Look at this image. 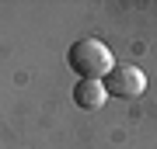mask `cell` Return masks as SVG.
<instances>
[{"mask_svg": "<svg viewBox=\"0 0 157 149\" xmlns=\"http://www.w3.org/2000/svg\"><path fill=\"white\" fill-rule=\"evenodd\" d=\"M67 66L77 73L80 80H105L108 73L115 69V59H112V49L98 38H80L70 45L67 52Z\"/></svg>", "mask_w": 157, "mask_h": 149, "instance_id": "obj_1", "label": "cell"}, {"mask_svg": "<svg viewBox=\"0 0 157 149\" xmlns=\"http://www.w3.org/2000/svg\"><path fill=\"white\" fill-rule=\"evenodd\" d=\"M101 83H105L108 97H122V101H133V97H140L147 90V76H143V69H136V66H115Z\"/></svg>", "mask_w": 157, "mask_h": 149, "instance_id": "obj_2", "label": "cell"}, {"mask_svg": "<svg viewBox=\"0 0 157 149\" xmlns=\"http://www.w3.org/2000/svg\"><path fill=\"white\" fill-rule=\"evenodd\" d=\"M105 83L101 80H77V87H73V104L84 108V111H98L105 104Z\"/></svg>", "mask_w": 157, "mask_h": 149, "instance_id": "obj_3", "label": "cell"}]
</instances>
